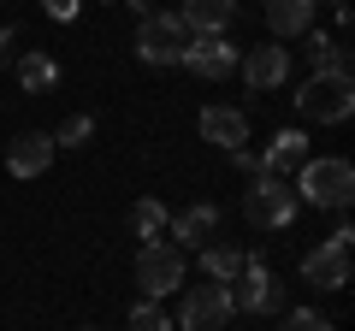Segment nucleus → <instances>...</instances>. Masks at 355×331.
Wrapping results in <instances>:
<instances>
[{"label":"nucleus","instance_id":"nucleus-1","mask_svg":"<svg viewBox=\"0 0 355 331\" xmlns=\"http://www.w3.org/2000/svg\"><path fill=\"white\" fill-rule=\"evenodd\" d=\"M296 113H302L308 125H343V118L355 113L349 71H314L302 89H296Z\"/></svg>","mask_w":355,"mask_h":331},{"label":"nucleus","instance_id":"nucleus-2","mask_svg":"<svg viewBox=\"0 0 355 331\" xmlns=\"http://www.w3.org/2000/svg\"><path fill=\"white\" fill-rule=\"evenodd\" d=\"M349 195H355V166L349 160H302L296 166V202L343 213Z\"/></svg>","mask_w":355,"mask_h":331},{"label":"nucleus","instance_id":"nucleus-3","mask_svg":"<svg viewBox=\"0 0 355 331\" xmlns=\"http://www.w3.org/2000/svg\"><path fill=\"white\" fill-rule=\"evenodd\" d=\"M296 190L279 178V172H261V178H249V190H243V219H249L254 231H284L296 219Z\"/></svg>","mask_w":355,"mask_h":331},{"label":"nucleus","instance_id":"nucleus-4","mask_svg":"<svg viewBox=\"0 0 355 331\" xmlns=\"http://www.w3.org/2000/svg\"><path fill=\"white\" fill-rule=\"evenodd\" d=\"M231 302H237V314H284V284L272 278V267L261 255L243 249V272L231 278Z\"/></svg>","mask_w":355,"mask_h":331},{"label":"nucleus","instance_id":"nucleus-5","mask_svg":"<svg viewBox=\"0 0 355 331\" xmlns=\"http://www.w3.org/2000/svg\"><path fill=\"white\" fill-rule=\"evenodd\" d=\"M231 314H237V302H231V284H219V278L190 284L184 302H178V325L184 331H225Z\"/></svg>","mask_w":355,"mask_h":331},{"label":"nucleus","instance_id":"nucleus-6","mask_svg":"<svg viewBox=\"0 0 355 331\" xmlns=\"http://www.w3.org/2000/svg\"><path fill=\"white\" fill-rule=\"evenodd\" d=\"M243 53L225 42V30H190V42H184V53H178V65L184 71H196L202 83H219V77L237 71Z\"/></svg>","mask_w":355,"mask_h":331},{"label":"nucleus","instance_id":"nucleus-7","mask_svg":"<svg viewBox=\"0 0 355 331\" xmlns=\"http://www.w3.org/2000/svg\"><path fill=\"white\" fill-rule=\"evenodd\" d=\"M137 284H142L148 302L172 296L184 284V249H172V242H142L137 249Z\"/></svg>","mask_w":355,"mask_h":331},{"label":"nucleus","instance_id":"nucleus-8","mask_svg":"<svg viewBox=\"0 0 355 331\" xmlns=\"http://www.w3.org/2000/svg\"><path fill=\"white\" fill-rule=\"evenodd\" d=\"M184 42H190V24H184L178 12H142V30H137V53H142L148 65H178Z\"/></svg>","mask_w":355,"mask_h":331},{"label":"nucleus","instance_id":"nucleus-9","mask_svg":"<svg viewBox=\"0 0 355 331\" xmlns=\"http://www.w3.org/2000/svg\"><path fill=\"white\" fill-rule=\"evenodd\" d=\"M237 65H243V83H249L254 95H272V89H284V77H291V48L261 42V48H249Z\"/></svg>","mask_w":355,"mask_h":331},{"label":"nucleus","instance_id":"nucleus-10","mask_svg":"<svg viewBox=\"0 0 355 331\" xmlns=\"http://www.w3.org/2000/svg\"><path fill=\"white\" fill-rule=\"evenodd\" d=\"M302 278L314 284V290H349V249L326 237L320 249L302 255Z\"/></svg>","mask_w":355,"mask_h":331},{"label":"nucleus","instance_id":"nucleus-11","mask_svg":"<svg viewBox=\"0 0 355 331\" xmlns=\"http://www.w3.org/2000/svg\"><path fill=\"white\" fill-rule=\"evenodd\" d=\"M166 237H172V249H202V242H214L219 237V207L214 202L184 207L178 219H166Z\"/></svg>","mask_w":355,"mask_h":331},{"label":"nucleus","instance_id":"nucleus-12","mask_svg":"<svg viewBox=\"0 0 355 331\" xmlns=\"http://www.w3.org/2000/svg\"><path fill=\"white\" fill-rule=\"evenodd\" d=\"M53 154L60 148H53L48 130H24V136L6 148V166H12V178H42V172L53 166Z\"/></svg>","mask_w":355,"mask_h":331},{"label":"nucleus","instance_id":"nucleus-13","mask_svg":"<svg viewBox=\"0 0 355 331\" xmlns=\"http://www.w3.org/2000/svg\"><path fill=\"white\" fill-rule=\"evenodd\" d=\"M196 125H202V142H214V148H225V154L249 142V118H243L237 107H202Z\"/></svg>","mask_w":355,"mask_h":331},{"label":"nucleus","instance_id":"nucleus-14","mask_svg":"<svg viewBox=\"0 0 355 331\" xmlns=\"http://www.w3.org/2000/svg\"><path fill=\"white\" fill-rule=\"evenodd\" d=\"M314 6L320 0H266V30H272V42L314 30Z\"/></svg>","mask_w":355,"mask_h":331},{"label":"nucleus","instance_id":"nucleus-15","mask_svg":"<svg viewBox=\"0 0 355 331\" xmlns=\"http://www.w3.org/2000/svg\"><path fill=\"white\" fill-rule=\"evenodd\" d=\"M302 160H308V136H302V130H279V136L261 148V166H266V172H279V178L296 172Z\"/></svg>","mask_w":355,"mask_h":331},{"label":"nucleus","instance_id":"nucleus-16","mask_svg":"<svg viewBox=\"0 0 355 331\" xmlns=\"http://www.w3.org/2000/svg\"><path fill=\"white\" fill-rule=\"evenodd\" d=\"M53 83H60V65H53V53L30 48L24 60H18V89H24V95H48Z\"/></svg>","mask_w":355,"mask_h":331},{"label":"nucleus","instance_id":"nucleus-17","mask_svg":"<svg viewBox=\"0 0 355 331\" xmlns=\"http://www.w3.org/2000/svg\"><path fill=\"white\" fill-rule=\"evenodd\" d=\"M178 18H184L190 30H225L231 18H237V0H184Z\"/></svg>","mask_w":355,"mask_h":331},{"label":"nucleus","instance_id":"nucleus-18","mask_svg":"<svg viewBox=\"0 0 355 331\" xmlns=\"http://www.w3.org/2000/svg\"><path fill=\"white\" fill-rule=\"evenodd\" d=\"M308 36V65L314 71H349V48H338L331 36H320V30H302Z\"/></svg>","mask_w":355,"mask_h":331},{"label":"nucleus","instance_id":"nucleus-19","mask_svg":"<svg viewBox=\"0 0 355 331\" xmlns=\"http://www.w3.org/2000/svg\"><path fill=\"white\" fill-rule=\"evenodd\" d=\"M202 267H207V278L231 284L243 272V249H231V242H202Z\"/></svg>","mask_w":355,"mask_h":331},{"label":"nucleus","instance_id":"nucleus-20","mask_svg":"<svg viewBox=\"0 0 355 331\" xmlns=\"http://www.w3.org/2000/svg\"><path fill=\"white\" fill-rule=\"evenodd\" d=\"M166 207L160 202H137L130 207V231H137V242H166Z\"/></svg>","mask_w":355,"mask_h":331},{"label":"nucleus","instance_id":"nucleus-21","mask_svg":"<svg viewBox=\"0 0 355 331\" xmlns=\"http://www.w3.org/2000/svg\"><path fill=\"white\" fill-rule=\"evenodd\" d=\"M48 136H53V148H83V142L95 136V118H89V113H71L60 130H48Z\"/></svg>","mask_w":355,"mask_h":331},{"label":"nucleus","instance_id":"nucleus-22","mask_svg":"<svg viewBox=\"0 0 355 331\" xmlns=\"http://www.w3.org/2000/svg\"><path fill=\"white\" fill-rule=\"evenodd\" d=\"M130 331H172V319L160 314V302H148V296H142V302L130 307Z\"/></svg>","mask_w":355,"mask_h":331},{"label":"nucleus","instance_id":"nucleus-23","mask_svg":"<svg viewBox=\"0 0 355 331\" xmlns=\"http://www.w3.org/2000/svg\"><path fill=\"white\" fill-rule=\"evenodd\" d=\"M284 331H338V325H331L320 307H291V314H284Z\"/></svg>","mask_w":355,"mask_h":331},{"label":"nucleus","instance_id":"nucleus-24","mask_svg":"<svg viewBox=\"0 0 355 331\" xmlns=\"http://www.w3.org/2000/svg\"><path fill=\"white\" fill-rule=\"evenodd\" d=\"M42 12H48V18H60V24H71V18L83 12V0H42Z\"/></svg>","mask_w":355,"mask_h":331},{"label":"nucleus","instance_id":"nucleus-25","mask_svg":"<svg viewBox=\"0 0 355 331\" xmlns=\"http://www.w3.org/2000/svg\"><path fill=\"white\" fill-rule=\"evenodd\" d=\"M231 160H237V172L243 178H261L266 166H261V154H249V148H231Z\"/></svg>","mask_w":355,"mask_h":331},{"label":"nucleus","instance_id":"nucleus-26","mask_svg":"<svg viewBox=\"0 0 355 331\" xmlns=\"http://www.w3.org/2000/svg\"><path fill=\"white\" fill-rule=\"evenodd\" d=\"M12 42H18V30L0 24V65H12Z\"/></svg>","mask_w":355,"mask_h":331},{"label":"nucleus","instance_id":"nucleus-27","mask_svg":"<svg viewBox=\"0 0 355 331\" xmlns=\"http://www.w3.org/2000/svg\"><path fill=\"white\" fill-rule=\"evenodd\" d=\"M125 6H130V12H148V0H125Z\"/></svg>","mask_w":355,"mask_h":331},{"label":"nucleus","instance_id":"nucleus-28","mask_svg":"<svg viewBox=\"0 0 355 331\" xmlns=\"http://www.w3.org/2000/svg\"><path fill=\"white\" fill-rule=\"evenodd\" d=\"M331 6H343V0H331Z\"/></svg>","mask_w":355,"mask_h":331}]
</instances>
